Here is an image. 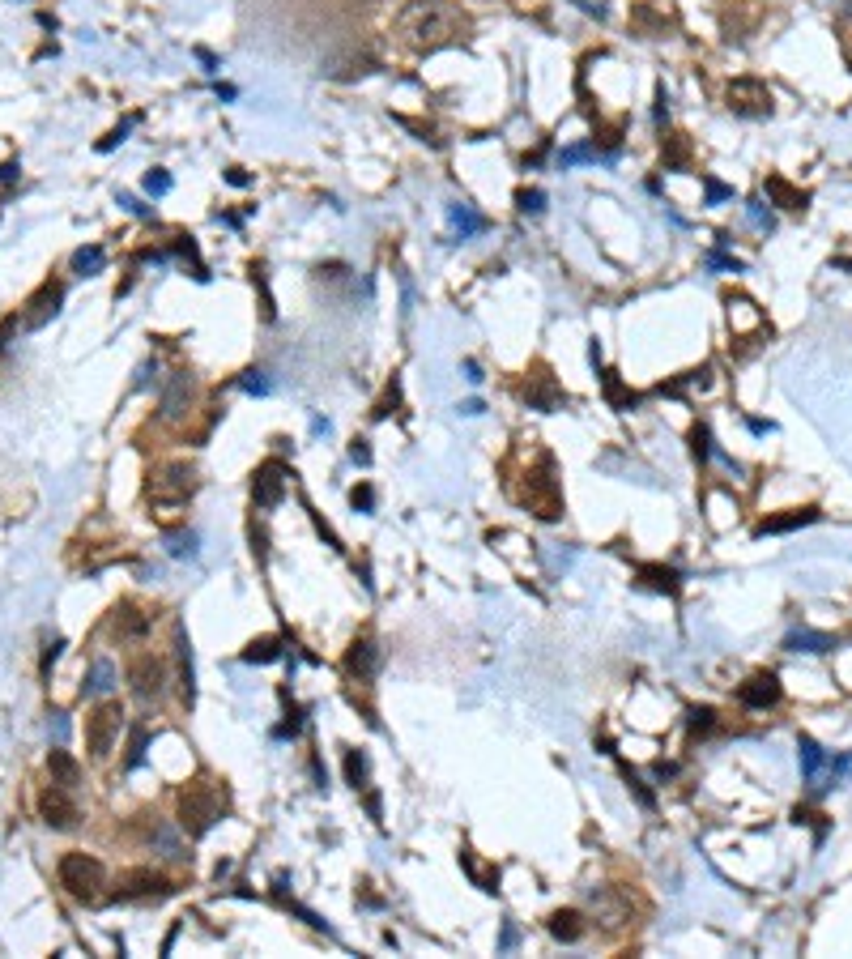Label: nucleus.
Here are the masks:
<instances>
[{
	"mask_svg": "<svg viewBox=\"0 0 852 959\" xmlns=\"http://www.w3.org/2000/svg\"><path fill=\"white\" fill-rule=\"evenodd\" d=\"M397 35L414 43L418 52H439V47L469 39V17L461 9L444 5V0H414L397 17Z\"/></svg>",
	"mask_w": 852,
	"mask_h": 959,
	"instance_id": "obj_1",
	"label": "nucleus"
},
{
	"mask_svg": "<svg viewBox=\"0 0 852 959\" xmlns=\"http://www.w3.org/2000/svg\"><path fill=\"white\" fill-rule=\"evenodd\" d=\"M60 875V887L69 891L73 900L82 904H98L103 900V887H107V870H103V862L98 857H90V853H64L56 865Z\"/></svg>",
	"mask_w": 852,
	"mask_h": 959,
	"instance_id": "obj_2",
	"label": "nucleus"
},
{
	"mask_svg": "<svg viewBox=\"0 0 852 959\" xmlns=\"http://www.w3.org/2000/svg\"><path fill=\"white\" fill-rule=\"evenodd\" d=\"M529 482H524V490H512L524 508H529L533 516H542V520H559L563 512V490H559V478H554V460L542 457V470H529L524 473Z\"/></svg>",
	"mask_w": 852,
	"mask_h": 959,
	"instance_id": "obj_3",
	"label": "nucleus"
},
{
	"mask_svg": "<svg viewBox=\"0 0 852 959\" xmlns=\"http://www.w3.org/2000/svg\"><path fill=\"white\" fill-rule=\"evenodd\" d=\"M218 819H222V797H218V789H213L210 780H192V785L180 793V823H183V832L201 840V835L210 832Z\"/></svg>",
	"mask_w": 852,
	"mask_h": 959,
	"instance_id": "obj_4",
	"label": "nucleus"
},
{
	"mask_svg": "<svg viewBox=\"0 0 852 959\" xmlns=\"http://www.w3.org/2000/svg\"><path fill=\"white\" fill-rule=\"evenodd\" d=\"M120 725H124V708H120L115 699L98 704V708L85 717V751H90V759H107V755H112L115 737H120Z\"/></svg>",
	"mask_w": 852,
	"mask_h": 959,
	"instance_id": "obj_5",
	"label": "nucleus"
},
{
	"mask_svg": "<svg viewBox=\"0 0 852 959\" xmlns=\"http://www.w3.org/2000/svg\"><path fill=\"white\" fill-rule=\"evenodd\" d=\"M725 107L733 115H741V120H763V115H771L776 98L759 77H738V82L725 85Z\"/></svg>",
	"mask_w": 852,
	"mask_h": 959,
	"instance_id": "obj_6",
	"label": "nucleus"
},
{
	"mask_svg": "<svg viewBox=\"0 0 852 959\" xmlns=\"http://www.w3.org/2000/svg\"><path fill=\"white\" fill-rule=\"evenodd\" d=\"M192 490H196V470L188 460H171V465H158V470L150 473V495H154V499L183 503Z\"/></svg>",
	"mask_w": 852,
	"mask_h": 959,
	"instance_id": "obj_7",
	"label": "nucleus"
},
{
	"mask_svg": "<svg viewBox=\"0 0 852 959\" xmlns=\"http://www.w3.org/2000/svg\"><path fill=\"white\" fill-rule=\"evenodd\" d=\"M39 815H43V823L56 827V832H69V827H77V819H82V810L73 802V789H64L56 780L39 793Z\"/></svg>",
	"mask_w": 852,
	"mask_h": 959,
	"instance_id": "obj_8",
	"label": "nucleus"
},
{
	"mask_svg": "<svg viewBox=\"0 0 852 959\" xmlns=\"http://www.w3.org/2000/svg\"><path fill=\"white\" fill-rule=\"evenodd\" d=\"M286 478H290V470H286V460L269 457L260 470L252 473V503L260 508V512H269V508H278L281 495H286Z\"/></svg>",
	"mask_w": 852,
	"mask_h": 959,
	"instance_id": "obj_9",
	"label": "nucleus"
},
{
	"mask_svg": "<svg viewBox=\"0 0 852 959\" xmlns=\"http://www.w3.org/2000/svg\"><path fill=\"white\" fill-rule=\"evenodd\" d=\"M128 682H132V691H137V699H158L162 696V687H167V666L158 661L154 653H141L132 657V666H128Z\"/></svg>",
	"mask_w": 852,
	"mask_h": 959,
	"instance_id": "obj_10",
	"label": "nucleus"
},
{
	"mask_svg": "<svg viewBox=\"0 0 852 959\" xmlns=\"http://www.w3.org/2000/svg\"><path fill=\"white\" fill-rule=\"evenodd\" d=\"M520 397L529 401V410H542V414H550V410H559V405H567V392L554 384V376L545 371V367H533L529 380L520 384Z\"/></svg>",
	"mask_w": 852,
	"mask_h": 959,
	"instance_id": "obj_11",
	"label": "nucleus"
},
{
	"mask_svg": "<svg viewBox=\"0 0 852 959\" xmlns=\"http://www.w3.org/2000/svg\"><path fill=\"white\" fill-rule=\"evenodd\" d=\"M346 674L349 682H363V687H371L379 674V648L371 636H358L354 644L346 648Z\"/></svg>",
	"mask_w": 852,
	"mask_h": 959,
	"instance_id": "obj_12",
	"label": "nucleus"
},
{
	"mask_svg": "<svg viewBox=\"0 0 852 959\" xmlns=\"http://www.w3.org/2000/svg\"><path fill=\"white\" fill-rule=\"evenodd\" d=\"M115 895L120 900H162V895H171V883L154 870H132V875H124Z\"/></svg>",
	"mask_w": 852,
	"mask_h": 959,
	"instance_id": "obj_13",
	"label": "nucleus"
},
{
	"mask_svg": "<svg viewBox=\"0 0 852 959\" xmlns=\"http://www.w3.org/2000/svg\"><path fill=\"white\" fill-rule=\"evenodd\" d=\"M738 699L746 708H771V704H780V678H776L771 669L750 674V678L738 687Z\"/></svg>",
	"mask_w": 852,
	"mask_h": 959,
	"instance_id": "obj_14",
	"label": "nucleus"
},
{
	"mask_svg": "<svg viewBox=\"0 0 852 959\" xmlns=\"http://www.w3.org/2000/svg\"><path fill=\"white\" fill-rule=\"evenodd\" d=\"M60 303H64V286H60V282H43L39 294L26 303L30 311L22 316V329H39V324H47V320L60 311Z\"/></svg>",
	"mask_w": 852,
	"mask_h": 959,
	"instance_id": "obj_15",
	"label": "nucleus"
},
{
	"mask_svg": "<svg viewBox=\"0 0 852 959\" xmlns=\"http://www.w3.org/2000/svg\"><path fill=\"white\" fill-rule=\"evenodd\" d=\"M112 631H115V639H145L150 614L141 610V606H132V601H120L112 614Z\"/></svg>",
	"mask_w": 852,
	"mask_h": 959,
	"instance_id": "obj_16",
	"label": "nucleus"
},
{
	"mask_svg": "<svg viewBox=\"0 0 852 959\" xmlns=\"http://www.w3.org/2000/svg\"><path fill=\"white\" fill-rule=\"evenodd\" d=\"M814 520H818V508H793V512H784V516H768V520H759V525H755V538H771V533H793V529L814 525Z\"/></svg>",
	"mask_w": 852,
	"mask_h": 959,
	"instance_id": "obj_17",
	"label": "nucleus"
},
{
	"mask_svg": "<svg viewBox=\"0 0 852 959\" xmlns=\"http://www.w3.org/2000/svg\"><path fill=\"white\" fill-rule=\"evenodd\" d=\"M188 401H192V380L175 376L167 389H162V418H167V422H180V418L188 414Z\"/></svg>",
	"mask_w": 852,
	"mask_h": 959,
	"instance_id": "obj_18",
	"label": "nucleus"
},
{
	"mask_svg": "<svg viewBox=\"0 0 852 959\" xmlns=\"http://www.w3.org/2000/svg\"><path fill=\"white\" fill-rule=\"evenodd\" d=\"M47 772H52V780H56V785H64V789H77V785H82V764H77V759H73L69 751H47Z\"/></svg>",
	"mask_w": 852,
	"mask_h": 959,
	"instance_id": "obj_19",
	"label": "nucleus"
},
{
	"mask_svg": "<svg viewBox=\"0 0 852 959\" xmlns=\"http://www.w3.org/2000/svg\"><path fill=\"white\" fill-rule=\"evenodd\" d=\"M768 196L780 209H793V213H801V209L810 205V193H797V188L784 180V175H768Z\"/></svg>",
	"mask_w": 852,
	"mask_h": 959,
	"instance_id": "obj_20",
	"label": "nucleus"
},
{
	"mask_svg": "<svg viewBox=\"0 0 852 959\" xmlns=\"http://www.w3.org/2000/svg\"><path fill=\"white\" fill-rule=\"evenodd\" d=\"M784 648H788V653H831V648H836V636H827V631H788Z\"/></svg>",
	"mask_w": 852,
	"mask_h": 959,
	"instance_id": "obj_21",
	"label": "nucleus"
},
{
	"mask_svg": "<svg viewBox=\"0 0 852 959\" xmlns=\"http://www.w3.org/2000/svg\"><path fill=\"white\" fill-rule=\"evenodd\" d=\"M550 934L563 938V943H580V938H584V917H580L575 908H563V913L550 917Z\"/></svg>",
	"mask_w": 852,
	"mask_h": 959,
	"instance_id": "obj_22",
	"label": "nucleus"
},
{
	"mask_svg": "<svg viewBox=\"0 0 852 959\" xmlns=\"http://www.w3.org/2000/svg\"><path fill=\"white\" fill-rule=\"evenodd\" d=\"M73 269H77L82 278H94V273L107 269V252L98 248V243H85V248L73 252Z\"/></svg>",
	"mask_w": 852,
	"mask_h": 959,
	"instance_id": "obj_23",
	"label": "nucleus"
},
{
	"mask_svg": "<svg viewBox=\"0 0 852 959\" xmlns=\"http://www.w3.org/2000/svg\"><path fill=\"white\" fill-rule=\"evenodd\" d=\"M281 657V639L278 636H260V639H252L248 648H243V661L248 666H269V661H278Z\"/></svg>",
	"mask_w": 852,
	"mask_h": 959,
	"instance_id": "obj_24",
	"label": "nucleus"
},
{
	"mask_svg": "<svg viewBox=\"0 0 852 959\" xmlns=\"http://www.w3.org/2000/svg\"><path fill=\"white\" fill-rule=\"evenodd\" d=\"M640 580L648 584V588H661V593H678V571L673 568H661V563H648V568H640Z\"/></svg>",
	"mask_w": 852,
	"mask_h": 959,
	"instance_id": "obj_25",
	"label": "nucleus"
},
{
	"mask_svg": "<svg viewBox=\"0 0 852 959\" xmlns=\"http://www.w3.org/2000/svg\"><path fill=\"white\" fill-rule=\"evenodd\" d=\"M797 751H801V772H806V780H818V772L827 767V755L818 751V742H814V737H801Z\"/></svg>",
	"mask_w": 852,
	"mask_h": 959,
	"instance_id": "obj_26",
	"label": "nucleus"
},
{
	"mask_svg": "<svg viewBox=\"0 0 852 959\" xmlns=\"http://www.w3.org/2000/svg\"><path fill=\"white\" fill-rule=\"evenodd\" d=\"M447 218H452V226L461 231V239L477 235V231H486V218H477L469 205H452V209H447Z\"/></svg>",
	"mask_w": 852,
	"mask_h": 959,
	"instance_id": "obj_27",
	"label": "nucleus"
},
{
	"mask_svg": "<svg viewBox=\"0 0 852 959\" xmlns=\"http://www.w3.org/2000/svg\"><path fill=\"white\" fill-rule=\"evenodd\" d=\"M601 384H605V397H610V405H614V410H631V405H635V392L622 389L618 371H601Z\"/></svg>",
	"mask_w": 852,
	"mask_h": 959,
	"instance_id": "obj_28",
	"label": "nucleus"
},
{
	"mask_svg": "<svg viewBox=\"0 0 852 959\" xmlns=\"http://www.w3.org/2000/svg\"><path fill=\"white\" fill-rule=\"evenodd\" d=\"M346 780L354 789H367V755L363 751H346Z\"/></svg>",
	"mask_w": 852,
	"mask_h": 959,
	"instance_id": "obj_29",
	"label": "nucleus"
},
{
	"mask_svg": "<svg viewBox=\"0 0 852 959\" xmlns=\"http://www.w3.org/2000/svg\"><path fill=\"white\" fill-rule=\"evenodd\" d=\"M665 167H686V137L682 133H665Z\"/></svg>",
	"mask_w": 852,
	"mask_h": 959,
	"instance_id": "obj_30",
	"label": "nucleus"
},
{
	"mask_svg": "<svg viewBox=\"0 0 852 959\" xmlns=\"http://www.w3.org/2000/svg\"><path fill=\"white\" fill-rule=\"evenodd\" d=\"M112 682H115V669H112V661H98V666H94V674L85 678V691H94V696H103V691H112Z\"/></svg>",
	"mask_w": 852,
	"mask_h": 959,
	"instance_id": "obj_31",
	"label": "nucleus"
},
{
	"mask_svg": "<svg viewBox=\"0 0 852 959\" xmlns=\"http://www.w3.org/2000/svg\"><path fill=\"white\" fill-rule=\"evenodd\" d=\"M145 746H150V729L145 725H132V742H128V767L145 764Z\"/></svg>",
	"mask_w": 852,
	"mask_h": 959,
	"instance_id": "obj_32",
	"label": "nucleus"
},
{
	"mask_svg": "<svg viewBox=\"0 0 852 959\" xmlns=\"http://www.w3.org/2000/svg\"><path fill=\"white\" fill-rule=\"evenodd\" d=\"M601 150L597 145H572V150L559 153V167H575V163H597Z\"/></svg>",
	"mask_w": 852,
	"mask_h": 959,
	"instance_id": "obj_33",
	"label": "nucleus"
},
{
	"mask_svg": "<svg viewBox=\"0 0 852 959\" xmlns=\"http://www.w3.org/2000/svg\"><path fill=\"white\" fill-rule=\"evenodd\" d=\"M516 205H520V213H542L545 193H542V188H524V193H516Z\"/></svg>",
	"mask_w": 852,
	"mask_h": 959,
	"instance_id": "obj_34",
	"label": "nucleus"
},
{
	"mask_svg": "<svg viewBox=\"0 0 852 959\" xmlns=\"http://www.w3.org/2000/svg\"><path fill=\"white\" fill-rule=\"evenodd\" d=\"M167 550H171L175 559L196 555V533H171V538H167Z\"/></svg>",
	"mask_w": 852,
	"mask_h": 959,
	"instance_id": "obj_35",
	"label": "nucleus"
},
{
	"mask_svg": "<svg viewBox=\"0 0 852 959\" xmlns=\"http://www.w3.org/2000/svg\"><path fill=\"white\" fill-rule=\"evenodd\" d=\"M690 448H695V457H699V460L712 457V431H708L703 422H699L695 431H690Z\"/></svg>",
	"mask_w": 852,
	"mask_h": 959,
	"instance_id": "obj_36",
	"label": "nucleus"
},
{
	"mask_svg": "<svg viewBox=\"0 0 852 959\" xmlns=\"http://www.w3.org/2000/svg\"><path fill=\"white\" fill-rule=\"evenodd\" d=\"M686 717H690V721H686V725H690V734H708V729L716 725V712L712 708H690Z\"/></svg>",
	"mask_w": 852,
	"mask_h": 959,
	"instance_id": "obj_37",
	"label": "nucleus"
},
{
	"mask_svg": "<svg viewBox=\"0 0 852 959\" xmlns=\"http://www.w3.org/2000/svg\"><path fill=\"white\" fill-rule=\"evenodd\" d=\"M145 193H150V196H167L171 193V175H167V171H158V167L150 171V175H145Z\"/></svg>",
	"mask_w": 852,
	"mask_h": 959,
	"instance_id": "obj_38",
	"label": "nucleus"
},
{
	"mask_svg": "<svg viewBox=\"0 0 852 959\" xmlns=\"http://www.w3.org/2000/svg\"><path fill=\"white\" fill-rule=\"evenodd\" d=\"M132 124H137V115H128V120H124V124H120V128H112L107 137L98 141V150H115V145H120V141L128 137V128H132Z\"/></svg>",
	"mask_w": 852,
	"mask_h": 959,
	"instance_id": "obj_39",
	"label": "nucleus"
},
{
	"mask_svg": "<svg viewBox=\"0 0 852 959\" xmlns=\"http://www.w3.org/2000/svg\"><path fill=\"white\" fill-rule=\"evenodd\" d=\"M703 188H708V205H720V201L733 196V188H725V183L712 180V175H703Z\"/></svg>",
	"mask_w": 852,
	"mask_h": 959,
	"instance_id": "obj_40",
	"label": "nucleus"
},
{
	"mask_svg": "<svg viewBox=\"0 0 852 959\" xmlns=\"http://www.w3.org/2000/svg\"><path fill=\"white\" fill-rule=\"evenodd\" d=\"M397 401H401V389H397V384H388V392H384V401H379L376 410H371V418H388L392 410H397Z\"/></svg>",
	"mask_w": 852,
	"mask_h": 959,
	"instance_id": "obj_41",
	"label": "nucleus"
},
{
	"mask_svg": "<svg viewBox=\"0 0 852 959\" xmlns=\"http://www.w3.org/2000/svg\"><path fill=\"white\" fill-rule=\"evenodd\" d=\"M349 503H354L358 512H376V490H371V487H354Z\"/></svg>",
	"mask_w": 852,
	"mask_h": 959,
	"instance_id": "obj_42",
	"label": "nucleus"
},
{
	"mask_svg": "<svg viewBox=\"0 0 852 959\" xmlns=\"http://www.w3.org/2000/svg\"><path fill=\"white\" fill-rule=\"evenodd\" d=\"M239 384H243L248 392H256V397H265V392H269V380L260 376V371H243V380H239Z\"/></svg>",
	"mask_w": 852,
	"mask_h": 959,
	"instance_id": "obj_43",
	"label": "nucleus"
},
{
	"mask_svg": "<svg viewBox=\"0 0 852 959\" xmlns=\"http://www.w3.org/2000/svg\"><path fill=\"white\" fill-rule=\"evenodd\" d=\"M17 171H22V167H17V158H9V163H0V188H9V183L17 180Z\"/></svg>",
	"mask_w": 852,
	"mask_h": 959,
	"instance_id": "obj_44",
	"label": "nucleus"
},
{
	"mask_svg": "<svg viewBox=\"0 0 852 959\" xmlns=\"http://www.w3.org/2000/svg\"><path fill=\"white\" fill-rule=\"evenodd\" d=\"M349 457L358 460V465H371V448H367V440H354V444H349Z\"/></svg>",
	"mask_w": 852,
	"mask_h": 959,
	"instance_id": "obj_45",
	"label": "nucleus"
},
{
	"mask_svg": "<svg viewBox=\"0 0 852 959\" xmlns=\"http://www.w3.org/2000/svg\"><path fill=\"white\" fill-rule=\"evenodd\" d=\"M120 205H124V209H128V213H137V218H150V209H145V205H141V201H137V196H128V193H120Z\"/></svg>",
	"mask_w": 852,
	"mask_h": 959,
	"instance_id": "obj_46",
	"label": "nucleus"
},
{
	"mask_svg": "<svg viewBox=\"0 0 852 959\" xmlns=\"http://www.w3.org/2000/svg\"><path fill=\"white\" fill-rule=\"evenodd\" d=\"M252 550L260 555V563H265V555H269V538H265V529H256V525H252Z\"/></svg>",
	"mask_w": 852,
	"mask_h": 959,
	"instance_id": "obj_47",
	"label": "nucleus"
},
{
	"mask_svg": "<svg viewBox=\"0 0 852 959\" xmlns=\"http://www.w3.org/2000/svg\"><path fill=\"white\" fill-rule=\"evenodd\" d=\"M750 218H755L759 226H768V231L776 226V222H771V213H763V205H759V201H750Z\"/></svg>",
	"mask_w": 852,
	"mask_h": 959,
	"instance_id": "obj_48",
	"label": "nucleus"
},
{
	"mask_svg": "<svg viewBox=\"0 0 852 959\" xmlns=\"http://www.w3.org/2000/svg\"><path fill=\"white\" fill-rule=\"evenodd\" d=\"M750 431H755V435H768V431H776V427H771V422H763V418H750Z\"/></svg>",
	"mask_w": 852,
	"mask_h": 959,
	"instance_id": "obj_49",
	"label": "nucleus"
},
{
	"mask_svg": "<svg viewBox=\"0 0 852 959\" xmlns=\"http://www.w3.org/2000/svg\"><path fill=\"white\" fill-rule=\"evenodd\" d=\"M226 180L235 183V188H243V183H248V175H243V171H239V167H230V171H226Z\"/></svg>",
	"mask_w": 852,
	"mask_h": 959,
	"instance_id": "obj_50",
	"label": "nucleus"
}]
</instances>
